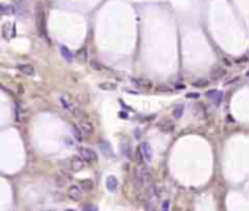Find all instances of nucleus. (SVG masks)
I'll list each match as a JSON object with an SVG mask.
<instances>
[{"mask_svg":"<svg viewBox=\"0 0 249 211\" xmlns=\"http://www.w3.org/2000/svg\"><path fill=\"white\" fill-rule=\"evenodd\" d=\"M133 181L136 187H147L152 182V173L146 168H137L133 175Z\"/></svg>","mask_w":249,"mask_h":211,"instance_id":"1","label":"nucleus"},{"mask_svg":"<svg viewBox=\"0 0 249 211\" xmlns=\"http://www.w3.org/2000/svg\"><path fill=\"white\" fill-rule=\"evenodd\" d=\"M79 156L85 160V163H93L96 160V153L92 149H87V147H80L79 149Z\"/></svg>","mask_w":249,"mask_h":211,"instance_id":"2","label":"nucleus"},{"mask_svg":"<svg viewBox=\"0 0 249 211\" xmlns=\"http://www.w3.org/2000/svg\"><path fill=\"white\" fill-rule=\"evenodd\" d=\"M67 195L73 201H80L83 198V189L79 185H70L67 189Z\"/></svg>","mask_w":249,"mask_h":211,"instance_id":"3","label":"nucleus"},{"mask_svg":"<svg viewBox=\"0 0 249 211\" xmlns=\"http://www.w3.org/2000/svg\"><path fill=\"white\" fill-rule=\"evenodd\" d=\"M79 130H80V133L83 135H86V137H91L93 133H95V128H93V125L91 124V122H87V121L82 120L80 122H79Z\"/></svg>","mask_w":249,"mask_h":211,"instance_id":"4","label":"nucleus"},{"mask_svg":"<svg viewBox=\"0 0 249 211\" xmlns=\"http://www.w3.org/2000/svg\"><path fill=\"white\" fill-rule=\"evenodd\" d=\"M140 152H141V154H143V157L146 162H152L153 160V152H152V147H150V144L149 143H141V146H140Z\"/></svg>","mask_w":249,"mask_h":211,"instance_id":"5","label":"nucleus"},{"mask_svg":"<svg viewBox=\"0 0 249 211\" xmlns=\"http://www.w3.org/2000/svg\"><path fill=\"white\" fill-rule=\"evenodd\" d=\"M70 168H72L73 172H80L82 169L85 168V160L80 156H74L70 160Z\"/></svg>","mask_w":249,"mask_h":211,"instance_id":"6","label":"nucleus"},{"mask_svg":"<svg viewBox=\"0 0 249 211\" xmlns=\"http://www.w3.org/2000/svg\"><path fill=\"white\" fill-rule=\"evenodd\" d=\"M60 105H61L66 111H70V112H72L73 108H74V103H73L72 99L69 98V95H61L60 96Z\"/></svg>","mask_w":249,"mask_h":211,"instance_id":"7","label":"nucleus"},{"mask_svg":"<svg viewBox=\"0 0 249 211\" xmlns=\"http://www.w3.org/2000/svg\"><path fill=\"white\" fill-rule=\"evenodd\" d=\"M106 188L109 189L111 192H114L117 188H118V179L114 176V175H109L106 178Z\"/></svg>","mask_w":249,"mask_h":211,"instance_id":"8","label":"nucleus"},{"mask_svg":"<svg viewBox=\"0 0 249 211\" xmlns=\"http://www.w3.org/2000/svg\"><path fill=\"white\" fill-rule=\"evenodd\" d=\"M18 68H19L20 72L24 73L25 76H29V77H32L35 74V68L31 66V64H19L18 66Z\"/></svg>","mask_w":249,"mask_h":211,"instance_id":"9","label":"nucleus"},{"mask_svg":"<svg viewBox=\"0 0 249 211\" xmlns=\"http://www.w3.org/2000/svg\"><path fill=\"white\" fill-rule=\"evenodd\" d=\"M60 51H61L63 57L66 58L67 61H72V60H73V54H72V51H70V50H69V48L66 47V45H61V47H60Z\"/></svg>","mask_w":249,"mask_h":211,"instance_id":"10","label":"nucleus"},{"mask_svg":"<svg viewBox=\"0 0 249 211\" xmlns=\"http://www.w3.org/2000/svg\"><path fill=\"white\" fill-rule=\"evenodd\" d=\"M79 187L83 189V192H85V191H91L92 188H93V182H92L91 179H83Z\"/></svg>","mask_w":249,"mask_h":211,"instance_id":"11","label":"nucleus"},{"mask_svg":"<svg viewBox=\"0 0 249 211\" xmlns=\"http://www.w3.org/2000/svg\"><path fill=\"white\" fill-rule=\"evenodd\" d=\"M15 10H13V6L10 5H0V16H3V15H12Z\"/></svg>","mask_w":249,"mask_h":211,"instance_id":"12","label":"nucleus"},{"mask_svg":"<svg viewBox=\"0 0 249 211\" xmlns=\"http://www.w3.org/2000/svg\"><path fill=\"white\" fill-rule=\"evenodd\" d=\"M70 128H72V133H73V135L76 137V140L77 141H82L83 140V134L80 133V130H79V127H76V125L73 124V125H70Z\"/></svg>","mask_w":249,"mask_h":211,"instance_id":"13","label":"nucleus"},{"mask_svg":"<svg viewBox=\"0 0 249 211\" xmlns=\"http://www.w3.org/2000/svg\"><path fill=\"white\" fill-rule=\"evenodd\" d=\"M208 96H213L214 98V102H216V105H220L221 103V99H223V93L221 92H208Z\"/></svg>","mask_w":249,"mask_h":211,"instance_id":"14","label":"nucleus"},{"mask_svg":"<svg viewBox=\"0 0 249 211\" xmlns=\"http://www.w3.org/2000/svg\"><path fill=\"white\" fill-rule=\"evenodd\" d=\"M99 87H101L102 90H114L115 85H114V83H101V85H99Z\"/></svg>","mask_w":249,"mask_h":211,"instance_id":"15","label":"nucleus"},{"mask_svg":"<svg viewBox=\"0 0 249 211\" xmlns=\"http://www.w3.org/2000/svg\"><path fill=\"white\" fill-rule=\"evenodd\" d=\"M192 85H194V86H197V87H204V86H207V85H208V80H206V79H198V80H195Z\"/></svg>","mask_w":249,"mask_h":211,"instance_id":"16","label":"nucleus"},{"mask_svg":"<svg viewBox=\"0 0 249 211\" xmlns=\"http://www.w3.org/2000/svg\"><path fill=\"white\" fill-rule=\"evenodd\" d=\"M182 112H184V105H181L179 108H176V109H175V118H181Z\"/></svg>","mask_w":249,"mask_h":211,"instance_id":"17","label":"nucleus"},{"mask_svg":"<svg viewBox=\"0 0 249 211\" xmlns=\"http://www.w3.org/2000/svg\"><path fill=\"white\" fill-rule=\"evenodd\" d=\"M136 159H137V162H139V163H143L144 162V157H143V154H141V152H140V149L136 152Z\"/></svg>","mask_w":249,"mask_h":211,"instance_id":"18","label":"nucleus"},{"mask_svg":"<svg viewBox=\"0 0 249 211\" xmlns=\"http://www.w3.org/2000/svg\"><path fill=\"white\" fill-rule=\"evenodd\" d=\"M225 74H226L225 68H219L216 73H213V76H214V77H221V76H225Z\"/></svg>","mask_w":249,"mask_h":211,"instance_id":"19","label":"nucleus"},{"mask_svg":"<svg viewBox=\"0 0 249 211\" xmlns=\"http://www.w3.org/2000/svg\"><path fill=\"white\" fill-rule=\"evenodd\" d=\"M160 208H162L163 211L169 210V208H171V202H169L168 200H166V201H163V202H162V207H160Z\"/></svg>","mask_w":249,"mask_h":211,"instance_id":"20","label":"nucleus"},{"mask_svg":"<svg viewBox=\"0 0 249 211\" xmlns=\"http://www.w3.org/2000/svg\"><path fill=\"white\" fill-rule=\"evenodd\" d=\"M83 210H89V211H96L98 208H96L95 205H92V204H87V205L83 207Z\"/></svg>","mask_w":249,"mask_h":211,"instance_id":"21","label":"nucleus"},{"mask_svg":"<svg viewBox=\"0 0 249 211\" xmlns=\"http://www.w3.org/2000/svg\"><path fill=\"white\" fill-rule=\"evenodd\" d=\"M188 98H197V96H198V95H197V93H188Z\"/></svg>","mask_w":249,"mask_h":211,"instance_id":"22","label":"nucleus"}]
</instances>
